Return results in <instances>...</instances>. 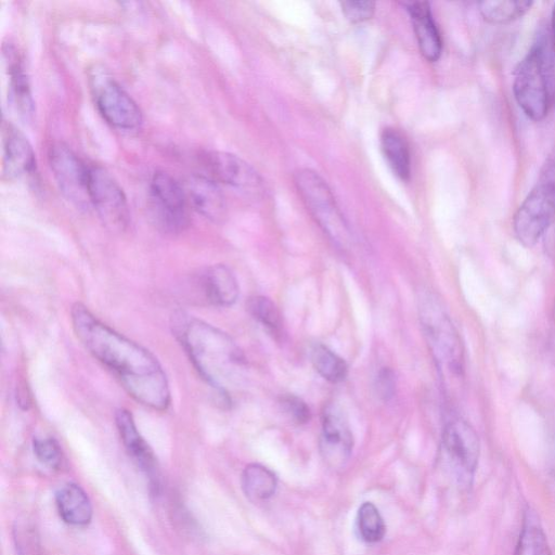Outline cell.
Wrapping results in <instances>:
<instances>
[{
  "label": "cell",
  "mask_w": 555,
  "mask_h": 555,
  "mask_svg": "<svg viewBox=\"0 0 555 555\" xmlns=\"http://www.w3.org/2000/svg\"><path fill=\"white\" fill-rule=\"evenodd\" d=\"M70 320L85 348L118 377L135 401L157 411L168 408L167 376L149 350L101 322L80 302L72 307Z\"/></svg>",
  "instance_id": "6da1fadb"
},
{
  "label": "cell",
  "mask_w": 555,
  "mask_h": 555,
  "mask_svg": "<svg viewBox=\"0 0 555 555\" xmlns=\"http://www.w3.org/2000/svg\"><path fill=\"white\" fill-rule=\"evenodd\" d=\"M172 327L197 372L221 397L230 400L227 384L245 365L240 347L219 328L181 312L175 314Z\"/></svg>",
  "instance_id": "7a4b0ae2"
},
{
  "label": "cell",
  "mask_w": 555,
  "mask_h": 555,
  "mask_svg": "<svg viewBox=\"0 0 555 555\" xmlns=\"http://www.w3.org/2000/svg\"><path fill=\"white\" fill-rule=\"evenodd\" d=\"M554 53L550 40L540 36L514 73V98L524 114L534 121L546 117L555 99Z\"/></svg>",
  "instance_id": "3957f363"
},
{
  "label": "cell",
  "mask_w": 555,
  "mask_h": 555,
  "mask_svg": "<svg viewBox=\"0 0 555 555\" xmlns=\"http://www.w3.org/2000/svg\"><path fill=\"white\" fill-rule=\"evenodd\" d=\"M421 327L446 387L464 375V348L450 317L437 298L424 294L418 305Z\"/></svg>",
  "instance_id": "277c9868"
},
{
  "label": "cell",
  "mask_w": 555,
  "mask_h": 555,
  "mask_svg": "<svg viewBox=\"0 0 555 555\" xmlns=\"http://www.w3.org/2000/svg\"><path fill=\"white\" fill-rule=\"evenodd\" d=\"M296 189L312 218L340 249H348L351 235L332 190L315 171L304 168L294 176Z\"/></svg>",
  "instance_id": "5b68a950"
},
{
  "label": "cell",
  "mask_w": 555,
  "mask_h": 555,
  "mask_svg": "<svg viewBox=\"0 0 555 555\" xmlns=\"http://www.w3.org/2000/svg\"><path fill=\"white\" fill-rule=\"evenodd\" d=\"M554 219L555 163H548L514 215V233L524 246L532 247Z\"/></svg>",
  "instance_id": "8992f818"
},
{
  "label": "cell",
  "mask_w": 555,
  "mask_h": 555,
  "mask_svg": "<svg viewBox=\"0 0 555 555\" xmlns=\"http://www.w3.org/2000/svg\"><path fill=\"white\" fill-rule=\"evenodd\" d=\"M479 453V438L469 423L455 418L446 424L441 435L440 461L460 488L472 486Z\"/></svg>",
  "instance_id": "52a82bcc"
},
{
  "label": "cell",
  "mask_w": 555,
  "mask_h": 555,
  "mask_svg": "<svg viewBox=\"0 0 555 555\" xmlns=\"http://www.w3.org/2000/svg\"><path fill=\"white\" fill-rule=\"evenodd\" d=\"M90 87L95 106L112 127L133 131L143 122L137 102L103 68L94 67L90 74Z\"/></svg>",
  "instance_id": "ba28073f"
},
{
  "label": "cell",
  "mask_w": 555,
  "mask_h": 555,
  "mask_svg": "<svg viewBox=\"0 0 555 555\" xmlns=\"http://www.w3.org/2000/svg\"><path fill=\"white\" fill-rule=\"evenodd\" d=\"M188 197L184 188L169 173L157 170L150 182V206L156 224L169 233L189 225Z\"/></svg>",
  "instance_id": "9c48e42d"
},
{
  "label": "cell",
  "mask_w": 555,
  "mask_h": 555,
  "mask_svg": "<svg viewBox=\"0 0 555 555\" xmlns=\"http://www.w3.org/2000/svg\"><path fill=\"white\" fill-rule=\"evenodd\" d=\"M48 158L54 179L65 198L79 208L90 207V166L63 142L51 144Z\"/></svg>",
  "instance_id": "30bf717a"
},
{
  "label": "cell",
  "mask_w": 555,
  "mask_h": 555,
  "mask_svg": "<svg viewBox=\"0 0 555 555\" xmlns=\"http://www.w3.org/2000/svg\"><path fill=\"white\" fill-rule=\"evenodd\" d=\"M90 204L111 230L121 231L130 220L127 197L118 182L100 166H90Z\"/></svg>",
  "instance_id": "8fae6325"
},
{
  "label": "cell",
  "mask_w": 555,
  "mask_h": 555,
  "mask_svg": "<svg viewBox=\"0 0 555 555\" xmlns=\"http://www.w3.org/2000/svg\"><path fill=\"white\" fill-rule=\"evenodd\" d=\"M353 448V436L343 410L327 404L321 416L320 451L325 463L333 468L343 467Z\"/></svg>",
  "instance_id": "7c38bea8"
},
{
  "label": "cell",
  "mask_w": 555,
  "mask_h": 555,
  "mask_svg": "<svg viewBox=\"0 0 555 555\" xmlns=\"http://www.w3.org/2000/svg\"><path fill=\"white\" fill-rule=\"evenodd\" d=\"M206 170L217 183L234 188L245 194L257 195L262 191V180L258 172L241 157L220 151L204 153Z\"/></svg>",
  "instance_id": "4fadbf2b"
},
{
  "label": "cell",
  "mask_w": 555,
  "mask_h": 555,
  "mask_svg": "<svg viewBox=\"0 0 555 555\" xmlns=\"http://www.w3.org/2000/svg\"><path fill=\"white\" fill-rule=\"evenodd\" d=\"M3 171L10 179L31 178L37 163L31 144L11 122H2Z\"/></svg>",
  "instance_id": "5bb4252c"
},
{
  "label": "cell",
  "mask_w": 555,
  "mask_h": 555,
  "mask_svg": "<svg viewBox=\"0 0 555 555\" xmlns=\"http://www.w3.org/2000/svg\"><path fill=\"white\" fill-rule=\"evenodd\" d=\"M3 56L9 74L10 104L21 119L28 121L35 114V102L23 57L12 42L3 44Z\"/></svg>",
  "instance_id": "9a60e30c"
},
{
  "label": "cell",
  "mask_w": 555,
  "mask_h": 555,
  "mask_svg": "<svg viewBox=\"0 0 555 555\" xmlns=\"http://www.w3.org/2000/svg\"><path fill=\"white\" fill-rule=\"evenodd\" d=\"M115 422L128 454L149 477L150 482L157 487L158 466L156 457L147 442L140 435L131 413L125 409H119L115 414Z\"/></svg>",
  "instance_id": "2e32d148"
},
{
  "label": "cell",
  "mask_w": 555,
  "mask_h": 555,
  "mask_svg": "<svg viewBox=\"0 0 555 555\" xmlns=\"http://www.w3.org/2000/svg\"><path fill=\"white\" fill-rule=\"evenodd\" d=\"M188 202L202 216L220 222L227 215L225 198L218 183L206 176L193 175L185 181Z\"/></svg>",
  "instance_id": "e0dca14e"
},
{
  "label": "cell",
  "mask_w": 555,
  "mask_h": 555,
  "mask_svg": "<svg viewBox=\"0 0 555 555\" xmlns=\"http://www.w3.org/2000/svg\"><path fill=\"white\" fill-rule=\"evenodd\" d=\"M404 5L410 13L421 53L427 61L436 62L441 55L442 41L429 3L414 1Z\"/></svg>",
  "instance_id": "ac0fdd59"
},
{
  "label": "cell",
  "mask_w": 555,
  "mask_h": 555,
  "mask_svg": "<svg viewBox=\"0 0 555 555\" xmlns=\"http://www.w3.org/2000/svg\"><path fill=\"white\" fill-rule=\"evenodd\" d=\"M203 292L209 302L220 307L233 305L240 293L233 272L224 264L207 268L201 278Z\"/></svg>",
  "instance_id": "d6986e66"
},
{
  "label": "cell",
  "mask_w": 555,
  "mask_h": 555,
  "mask_svg": "<svg viewBox=\"0 0 555 555\" xmlns=\"http://www.w3.org/2000/svg\"><path fill=\"white\" fill-rule=\"evenodd\" d=\"M61 518L68 525L83 527L92 518V505L85 490L76 483H66L55 493Z\"/></svg>",
  "instance_id": "ffe728a7"
},
{
  "label": "cell",
  "mask_w": 555,
  "mask_h": 555,
  "mask_svg": "<svg viewBox=\"0 0 555 555\" xmlns=\"http://www.w3.org/2000/svg\"><path fill=\"white\" fill-rule=\"evenodd\" d=\"M380 146L392 172L402 181L411 176V156L404 135L395 128H385L380 134Z\"/></svg>",
  "instance_id": "44dd1931"
},
{
  "label": "cell",
  "mask_w": 555,
  "mask_h": 555,
  "mask_svg": "<svg viewBox=\"0 0 555 555\" xmlns=\"http://www.w3.org/2000/svg\"><path fill=\"white\" fill-rule=\"evenodd\" d=\"M514 555H552V551L537 514L527 508Z\"/></svg>",
  "instance_id": "7402d4cb"
},
{
  "label": "cell",
  "mask_w": 555,
  "mask_h": 555,
  "mask_svg": "<svg viewBox=\"0 0 555 555\" xmlns=\"http://www.w3.org/2000/svg\"><path fill=\"white\" fill-rule=\"evenodd\" d=\"M276 486L274 473L261 464H248L242 473V489L251 502L267 501L274 494Z\"/></svg>",
  "instance_id": "603a6c76"
},
{
  "label": "cell",
  "mask_w": 555,
  "mask_h": 555,
  "mask_svg": "<svg viewBox=\"0 0 555 555\" xmlns=\"http://www.w3.org/2000/svg\"><path fill=\"white\" fill-rule=\"evenodd\" d=\"M314 370L327 382L340 383L346 379L348 365L346 361L323 344H314L310 351Z\"/></svg>",
  "instance_id": "cb8c5ba5"
},
{
  "label": "cell",
  "mask_w": 555,
  "mask_h": 555,
  "mask_svg": "<svg viewBox=\"0 0 555 555\" xmlns=\"http://www.w3.org/2000/svg\"><path fill=\"white\" fill-rule=\"evenodd\" d=\"M531 5V1L522 0H485L478 3L481 16L491 24L511 23L528 12Z\"/></svg>",
  "instance_id": "d4e9b609"
},
{
  "label": "cell",
  "mask_w": 555,
  "mask_h": 555,
  "mask_svg": "<svg viewBox=\"0 0 555 555\" xmlns=\"http://www.w3.org/2000/svg\"><path fill=\"white\" fill-rule=\"evenodd\" d=\"M247 310L275 339L283 338L282 315L270 298L259 295L250 297L247 301Z\"/></svg>",
  "instance_id": "484cf974"
},
{
  "label": "cell",
  "mask_w": 555,
  "mask_h": 555,
  "mask_svg": "<svg viewBox=\"0 0 555 555\" xmlns=\"http://www.w3.org/2000/svg\"><path fill=\"white\" fill-rule=\"evenodd\" d=\"M357 527L361 539L367 543L379 542L386 532L384 519L371 502H364L359 507Z\"/></svg>",
  "instance_id": "4316f807"
},
{
  "label": "cell",
  "mask_w": 555,
  "mask_h": 555,
  "mask_svg": "<svg viewBox=\"0 0 555 555\" xmlns=\"http://www.w3.org/2000/svg\"><path fill=\"white\" fill-rule=\"evenodd\" d=\"M33 449L36 457L50 468H57L62 462V451L53 438H35Z\"/></svg>",
  "instance_id": "83f0119b"
},
{
  "label": "cell",
  "mask_w": 555,
  "mask_h": 555,
  "mask_svg": "<svg viewBox=\"0 0 555 555\" xmlns=\"http://www.w3.org/2000/svg\"><path fill=\"white\" fill-rule=\"evenodd\" d=\"M282 412L297 425L306 424L311 418L309 406L294 395H285L280 400Z\"/></svg>",
  "instance_id": "f1b7e54d"
},
{
  "label": "cell",
  "mask_w": 555,
  "mask_h": 555,
  "mask_svg": "<svg viewBox=\"0 0 555 555\" xmlns=\"http://www.w3.org/2000/svg\"><path fill=\"white\" fill-rule=\"evenodd\" d=\"M344 15L351 23H361L370 20L375 11L373 1H343L340 2Z\"/></svg>",
  "instance_id": "f546056e"
},
{
  "label": "cell",
  "mask_w": 555,
  "mask_h": 555,
  "mask_svg": "<svg viewBox=\"0 0 555 555\" xmlns=\"http://www.w3.org/2000/svg\"><path fill=\"white\" fill-rule=\"evenodd\" d=\"M377 396L384 400H390L396 392V376L390 367H382L375 379Z\"/></svg>",
  "instance_id": "4dcf8cb0"
},
{
  "label": "cell",
  "mask_w": 555,
  "mask_h": 555,
  "mask_svg": "<svg viewBox=\"0 0 555 555\" xmlns=\"http://www.w3.org/2000/svg\"><path fill=\"white\" fill-rule=\"evenodd\" d=\"M552 28H553V46H554V50H555V4L553 8V13H552Z\"/></svg>",
  "instance_id": "1f68e13d"
},
{
  "label": "cell",
  "mask_w": 555,
  "mask_h": 555,
  "mask_svg": "<svg viewBox=\"0 0 555 555\" xmlns=\"http://www.w3.org/2000/svg\"><path fill=\"white\" fill-rule=\"evenodd\" d=\"M552 344H553V350H554V354H555V305L553 308V340H552Z\"/></svg>",
  "instance_id": "d6a6232c"
}]
</instances>
